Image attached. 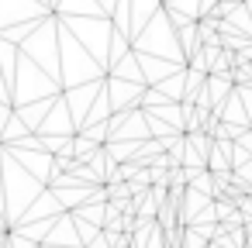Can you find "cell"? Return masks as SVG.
<instances>
[{
    "label": "cell",
    "instance_id": "1",
    "mask_svg": "<svg viewBox=\"0 0 252 248\" xmlns=\"http://www.w3.org/2000/svg\"><path fill=\"white\" fill-rule=\"evenodd\" d=\"M207 62H211V55L204 52V45H197V49L190 52V69H193V73H204V76H207Z\"/></svg>",
    "mask_w": 252,
    "mask_h": 248
},
{
    "label": "cell",
    "instance_id": "2",
    "mask_svg": "<svg viewBox=\"0 0 252 248\" xmlns=\"http://www.w3.org/2000/svg\"><path fill=\"white\" fill-rule=\"evenodd\" d=\"M242 4H245V0H221V4L214 7V18H228V14L242 11Z\"/></svg>",
    "mask_w": 252,
    "mask_h": 248
},
{
    "label": "cell",
    "instance_id": "3",
    "mask_svg": "<svg viewBox=\"0 0 252 248\" xmlns=\"http://www.w3.org/2000/svg\"><path fill=\"white\" fill-rule=\"evenodd\" d=\"M125 248H138V245H125Z\"/></svg>",
    "mask_w": 252,
    "mask_h": 248
}]
</instances>
